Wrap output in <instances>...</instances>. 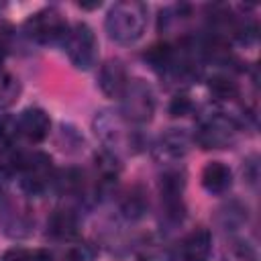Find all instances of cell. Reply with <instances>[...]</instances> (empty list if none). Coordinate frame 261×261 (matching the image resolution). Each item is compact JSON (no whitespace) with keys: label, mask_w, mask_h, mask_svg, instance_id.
<instances>
[{"label":"cell","mask_w":261,"mask_h":261,"mask_svg":"<svg viewBox=\"0 0 261 261\" xmlns=\"http://www.w3.org/2000/svg\"><path fill=\"white\" fill-rule=\"evenodd\" d=\"M53 255L45 249H24V247H12L8 251H4L0 261H51Z\"/></svg>","instance_id":"24"},{"label":"cell","mask_w":261,"mask_h":261,"mask_svg":"<svg viewBox=\"0 0 261 261\" xmlns=\"http://www.w3.org/2000/svg\"><path fill=\"white\" fill-rule=\"evenodd\" d=\"M120 114L126 122L133 124H145L153 118L155 114V94L153 88L141 80V77H133L128 80L122 96H120Z\"/></svg>","instance_id":"3"},{"label":"cell","mask_w":261,"mask_h":261,"mask_svg":"<svg viewBox=\"0 0 261 261\" xmlns=\"http://www.w3.org/2000/svg\"><path fill=\"white\" fill-rule=\"evenodd\" d=\"M243 175H245V179H247L251 186L257 184V179H259V163H257V155H253V157H249V159L245 161Z\"/></svg>","instance_id":"27"},{"label":"cell","mask_w":261,"mask_h":261,"mask_svg":"<svg viewBox=\"0 0 261 261\" xmlns=\"http://www.w3.org/2000/svg\"><path fill=\"white\" fill-rule=\"evenodd\" d=\"M20 96V82L16 75L0 71V108H10Z\"/></svg>","instance_id":"23"},{"label":"cell","mask_w":261,"mask_h":261,"mask_svg":"<svg viewBox=\"0 0 261 261\" xmlns=\"http://www.w3.org/2000/svg\"><path fill=\"white\" fill-rule=\"evenodd\" d=\"M208 92L212 94L214 100H220V102H230L234 98H239V84L232 75L224 73V71H218L214 75L208 77Z\"/></svg>","instance_id":"18"},{"label":"cell","mask_w":261,"mask_h":261,"mask_svg":"<svg viewBox=\"0 0 261 261\" xmlns=\"http://www.w3.org/2000/svg\"><path fill=\"white\" fill-rule=\"evenodd\" d=\"M241 133V122L220 110L206 112L198 118L196 133L192 135V141L200 149H224L234 145Z\"/></svg>","instance_id":"2"},{"label":"cell","mask_w":261,"mask_h":261,"mask_svg":"<svg viewBox=\"0 0 261 261\" xmlns=\"http://www.w3.org/2000/svg\"><path fill=\"white\" fill-rule=\"evenodd\" d=\"M24 161H27V153L22 149H18L16 145L0 149V173H4L6 177L20 175Z\"/></svg>","instance_id":"19"},{"label":"cell","mask_w":261,"mask_h":261,"mask_svg":"<svg viewBox=\"0 0 261 261\" xmlns=\"http://www.w3.org/2000/svg\"><path fill=\"white\" fill-rule=\"evenodd\" d=\"M212 255V232L198 226L184 234L171 249V261H210Z\"/></svg>","instance_id":"8"},{"label":"cell","mask_w":261,"mask_h":261,"mask_svg":"<svg viewBox=\"0 0 261 261\" xmlns=\"http://www.w3.org/2000/svg\"><path fill=\"white\" fill-rule=\"evenodd\" d=\"M2 10H4V4H2V2H0V12H2Z\"/></svg>","instance_id":"29"},{"label":"cell","mask_w":261,"mask_h":261,"mask_svg":"<svg viewBox=\"0 0 261 261\" xmlns=\"http://www.w3.org/2000/svg\"><path fill=\"white\" fill-rule=\"evenodd\" d=\"M4 192H6V175L0 173V198L4 196Z\"/></svg>","instance_id":"28"},{"label":"cell","mask_w":261,"mask_h":261,"mask_svg":"<svg viewBox=\"0 0 261 261\" xmlns=\"http://www.w3.org/2000/svg\"><path fill=\"white\" fill-rule=\"evenodd\" d=\"M167 110H169V114L171 116H188V114H192V110H194V102H192V98L186 94V92H179V94H175L171 100H169V106H167Z\"/></svg>","instance_id":"26"},{"label":"cell","mask_w":261,"mask_h":261,"mask_svg":"<svg viewBox=\"0 0 261 261\" xmlns=\"http://www.w3.org/2000/svg\"><path fill=\"white\" fill-rule=\"evenodd\" d=\"M128 124L130 122H126L122 118V114L114 112V110H100L94 118V130L100 137V141L104 143V149H108L116 155L122 149L133 151L135 147H139Z\"/></svg>","instance_id":"4"},{"label":"cell","mask_w":261,"mask_h":261,"mask_svg":"<svg viewBox=\"0 0 261 261\" xmlns=\"http://www.w3.org/2000/svg\"><path fill=\"white\" fill-rule=\"evenodd\" d=\"M47 234L55 241L69 243L80 239V218L69 208H57L47 218Z\"/></svg>","instance_id":"11"},{"label":"cell","mask_w":261,"mask_h":261,"mask_svg":"<svg viewBox=\"0 0 261 261\" xmlns=\"http://www.w3.org/2000/svg\"><path fill=\"white\" fill-rule=\"evenodd\" d=\"M149 210V198L147 192L141 186L130 188L122 198H120V212L128 220H141Z\"/></svg>","instance_id":"15"},{"label":"cell","mask_w":261,"mask_h":261,"mask_svg":"<svg viewBox=\"0 0 261 261\" xmlns=\"http://www.w3.org/2000/svg\"><path fill=\"white\" fill-rule=\"evenodd\" d=\"M61 196H82L84 194V173L75 167L55 171L51 184Z\"/></svg>","instance_id":"17"},{"label":"cell","mask_w":261,"mask_h":261,"mask_svg":"<svg viewBox=\"0 0 261 261\" xmlns=\"http://www.w3.org/2000/svg\"><path fill=\"white\" fill-rule=\"evenodd\" d=\"M222 261H259L257 249L245 241V239H234L226 245L222 253Z\"/></svg>","instance_id":"22"},{"label":"cell","mask_w":261,"mask_h":261,"mask_svg":"<svg viewBox=\"0 0 261 261\" xmlns=\"http://www.w3.org/2000/svg\"><path fill=\"white\" fill-rule=\"evenodd\" d=\"M190 145H192V137L184 128H169L155 141L153 155L165 165L177 163L179 159L186 157V153L190 151Z\"/></svg>","instance_id":"9"},{"label":"cell","mask_w":261,"mask_h":261,"mask_svg":"<svg viewBox=\"0 0 261 261\" xmlns=\"http://www.w3.org/2000/svg\"><path fill=\"white\" fill-rule=\"evenodd\" d=\"M106 33L120 45L139 41L147 27V6L137 0L116 2L106 14Z\"/></svg>","instance_id":"1"},{"label":"cell","mask_w":261,"mask_h":261,"mask_svg":"<svg viewBox=\"0 0 261 261\" xmlns=\"http://www.w3.org/2000/svg\"><path fill=\"white\" fill-rule=\"evenodd\" d=\"M22 31L31 41L39 45H57V43H65L69 27L59 10L43 8L24 20Z\"/></svg>","instance_id":"5"},{"label":"cell","mask_w":261,"mask_h":261,"mask_svg":"<svg viewBox=\"0 0 261 261\" xmlns=\"http://www.w3.org/2000/svg\"><path fill=\"white\" fill-rule=\"evenodd\" d=\"M137 261H171V249L159 239L143 241L135 251Z\"/></svg>","instance_id":"21"},{"label":"cell","mask_w":261,"mask_h":261,"mask_svg":"<svg viewBox=\"0 0 261 261\" xmlns=\"http://www.w3.org/2000/svg\"><path fill=\"white\" fill-rule=\"evenodd\" d=\"M65 51L75 69L88 71L98 61V39L90 24L75 22L65 37Z\"/></svg>","instance_id":"6"},{"label":"cell","mask_w":261,"mask_h":261,"mask_svg":"<svg viewBox=\"0 0 261 261\" xmlns=\"http://www.w3.org/2000/svg\"><path fill=\"white\" fill-rule=\"evenodd\" d=\"M53 175H55V171H53L51 155H47L43 151L27 153V161L20 171V186L27 194L39 196V194L47 192L53 184Z\"/></svg>","instance_id":"7"},{"label":"cell","mask_w":261,"mask_h":261,"mask_svg":"<svg viewBox=\"0 0 261 261\" xmlns=\"http://www.w3.org/2000/svg\"><path fill=\"white\" fill-rule=\"evenodd\" d=\"M126 84H128V75H126L124 63L120 59L104 61V65L100 67V75H98V86L102 94L106 98H120Z\"/></svg>","instance_id":"12"},{"label":"cell","mask_w":261,"mask_h":261,"mask_svg":"<svg viewBox=\"0 0 261 261\" xmlns=\"http://www.w3.org/2000/svg\"><path fill=\"white\" fill-rule=\"evenodd\" d=\"M249 218V210L243 202L239 200H230L224 206H220L216 210V222L224 228V230H237L241 228Z\"/></svg>","instance_id":"16"},{"label":"cell","mask_w":261,"mask_h":261,"mask_svg":"<svg viewBox=\"0 0 261 261\" xmlns=\"http://www.w3.org/2000/svg\"><path fill=\"white\" fill-rule=\"evenodd\" d=\"M200 181L208 194L220 196L232 188V171L222 161H208L200 173Z\"/></svg>","instance_id":"13"},{"label":"cell","mask_w":261,"mask_h":261,"mask_svg":"<svg viewBox=\"0 0 261 261\" xmlns=\"http://www.w3.org/2000/svg\"><path fill=\"white\" fill-rule=\"evenodd\" d=\"M186 190V171L177 163L165 165V169L159 175V196L161 202L167 200H184Z\"/></svg>","instance_id":"14"},{"label":"cell","mask_w":261,"mask_h":261,"mask_svg":"<svg viewBox=\"0 0 261 261\" xmlns=\"http://www.w3.org/2000/svg\"><path fill=\"white\" fill-rule=\"evenodd\" d=\"M98 255V249L88 241H69L59 251V261H94Z\"/></svg>","instance_id":"20"},{"label":"cell","mask_w":261,"mask_h":261,"mask_svg":"<svg viewBox=\"0 0 261 261\" xmlns=\"http://www.w3.org/2000/svg\"><path fill=\"white\" fill-rule=\"evenodd\" d=\"M18 137H24L29 143H43L51 130L49 114L39 106H29L16 116Z\"/></svg>","instance_id":"10"},{"label":"cell","mask_w":261,"mask_h":261,"mask_svg":"<svg viewBox=\"0 0 261 261\" xmlns=\"http://www.w3.org/2000/svg\"><path fill=\"white\" fill-rule=\"evenodd\" d=\"M16 139H18L16 116L4 114L0 118V149L2 147H10V145H16Z\"/></svg>","instance_id":"25"}]
</instances>
